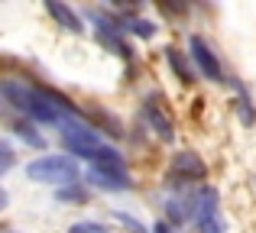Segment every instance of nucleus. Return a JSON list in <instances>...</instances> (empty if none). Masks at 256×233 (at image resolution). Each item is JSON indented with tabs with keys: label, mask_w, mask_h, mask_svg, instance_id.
Masks as SVG:
<instances>
[{
	"label": "nucleus",
	"mask_w": 256,
	"mask_h": 233,
	"mask_svg": "<svg viewBox=\"0 0 256 233\" xmlns=\"http://www.w3.org/2000/svg\"><path fill=\"white\" fill-rule=\"evenodd\" d=\"M194 224L198 233H224V221H220V198L214 188H201L194 195Z\"/></svg>",
	"instance_id": "3"
},
{
	"label": "nucleus",
	"mask_w": 256,
	"mask_h": 233,
	"mask_svg": "<svg viewBox=\"0 0 256 233\" xmlns=\"http://www.w3.org/2000/svg\"><path fill=\"white\" fill-rule=\"evenodd\" d=\"M140 117L146 120V126H150L152 133H156V139H162V143H172L175 139V123H172V117L166 114V107L159 101H146L143 110H140Z\"/></svg>",
	"instance_id": "6"
},
{
	"label": "nucleus",
	"mask_w": 256,
	"mask_h": 233,
	"mask_svg": "<svg viewBox=\"0 0 256 233\" xmlns=\"http://www.w3.org/2000/svg\"><path fill=\"white\" fill-rule=\"evenodd\" d=\"M10 165H13V149L6 143H0V175H4Z\"/></svg>",
	"instance_id": "17"
},
{
	"label": "nucleus",
	"mask_w": 256,
	"mask_h": 233,
	"mask_svg": "<svg viewBox=\"0 0 256 233\" xmlns=\"http://www.w3.org/2000/svg\"><path fill=\"white\" fill-rule=\"evenodd\" d=\"M13 133H16V136H23L30 146H42V136H39L30 123H16V126H13Z\"/></svg>",
	"instance_id": "15"
},
{
	"label": "nucleus",
	"mask_w": 256,
	"mask_h": 233,
	"mask_svg": "<svg viewBox=\"0 0 256 233\" xmlns=\"http://www.w3.org/2000/svg\"><path fill=\"white\" fill-rule=\"evenodd\" d=\"M62 143H65V149H72V156L88 159L100 146V133L94 130V126H88V123H65Z\"/></svg>",
	"instance_id": "4"
},
{
	"label": "nucleus",
	"mask_w": 256,
	"mask_h": 233,
	"mask_svg": "<svg viewBox=\"0 0 256 233\" xmlns=\"http://www.w3.org/2000/svg\"><path fill=\"white\" fill-rule=\"evenodd\" d=\"M166 58H169L172 71H178V78H182L185 84H192V81H194V68H192V62L185 58V52H178V49H166Z\"/></svg>",
	"instance_id": "12"
},
{
	"label": "nucleus",
	"mask_w": 256,
	"mask_h": 233,
	"mask_svg": "<svg viewBox=\"0 0 256 233\" xmlns=\"http://www.w3.org/2000/svg\"><path fill=\"white\" fill-rule=\"evenodd\" d=\"M253 185H256V175H253Z\"/></svg>",
	"instance_id": "23"
},
{
	"label": "nucleus",
	"mask_w": 256,
	"mask_h": 233,
	"mask_svg": "<svg viewBox=\"0 0 256 233\" xmlns=\"http://www.w3.org/2000/svg\"><path fill=\"white\" fill-rule=\"evenodd\" d=\"M46 10L52 13V16L62 23V29H72V32H84V26H82V16H78L72 6H65V3H58V0H46Z\"/></svg>",
	"instance_id": "10"
},
{
	"label": "nucleus",
	"mask_w": 256,
	"mask_h": 233,
	"mask_svg": "<svg viewBox=\"0 0 256 233\" xmlns=\"http://www.w3.org/2000/svg\"><path fill=\"white\" fill-rule=\"evenodd\" d=\"M88 162L94 165V172H110V175H126V165H124V156H120L114 146H104L100 143L98 149L88 156Z\"/></svg>",
	"instance_id": "8"
},
{
	"label": "nucleus",
	"mask_w": 256,
	"mask_h": 233,
	"mask_svg": "<svg viewBox=\"0 0 256 233\" xmlns=\"http://www.w3.org/2000/svg\"><path fill=\"white\" fill-rule=\"evenodd\" d=\"M94 26H98V39L107 45V49H114V55L130 58V45H126L124 39L117 36V26H114V23H107V19H100V16H98V23H94Z\"/></svg>",
	"instance_id": "9"
},
{
	"label": "nucleus",
	"mask_w": 256,
	"mask_h": 233,
	"mask_svg": "<svg viewBox=\"0 0 256 233\" xmlns=\"http://www.w3.org/2000/svg\"><path fill=\"white\" fill-rule=\"evenodd\" d=\"M88 182L100 191H126L130 188V178L126 175H110V172H88Z\"/></svg>",
	"instance_id": "11"
},
{
	"label": "nucleus",
	"mask_w": 256,
	"mask_h": 233,
	"mask_svg": "<svg viewBox=\"0 0 256 233\" xmlns=\"http://www.w3.org/2000/svg\"><path fill=\"white\" fill-rule=\"evenodd\" d=\"M4 204H6V195H4V191H0V208H4Z\"/></svg>",
	"instance_id": "21"
},
{
	"label": "nucleus",
	"mask_w": 256,
	"mask_h": 233,
	"mask_svg": "<svg viewBox=\"0 0 256 233\" xmlns=\"http://www.w3.org/2000/svg\"><path fill=\"white\" fill-rule=\"evenodd\" d=\"M152 233H172V227H169V224H156V227H152Z\"/></svg>",
	"instance_id": "20"
},
{
	"label": "nucleus",
	"mask_w": 256,
	"mask_h": 233,
	"mask_svg": "<svg viewBox=\"0 0 256 233\" xmlns=\"http://www.w3.org/2000/svg\"><path fill=\"white\" fill-rule=\"evenodd\" d=\"M124 29H130L133 36H140V39H152L156 36V23H152V19H143V16H126Z\"/></svg>",
	"instance_id": "13"
},
{
	"label": "nucleus",
	"mask_w": 256,
	"mask_h": 233,
	"mask_svg": "<svg viewBox=\"0 0 256 233\" xmlns=\"http://www.w3.org/2000/svg\"><path fill=\"white\" fill-rule=\"evenodd\" d=\"M68 233H107L104 224H94V221H82V224H72Z\"/></svg>",
	"instance_id": "16"
},
{
	"label": "nucleus",
	"mask_w": 256,
	"mask_h": 233,
	"mask_svg": "<svg viewBox=\"0 0 256 233\" xmlns=\"http://www.w3.org/2000/svg\"><path fill=\"white\" fill-rule=\"evenodd\" d=\"M0 233H13V230H6V227H0Z\"/></svg>",
	"instance_id": "22"
},
{
	"label": "nucleus",
	"mask_w": 256,
	"mask_h": 233,
	"mask_svg": "<svg viewBox=\"0 0 256 233\" xmlns=\"http://www.w3.org/2000/svg\"><path fill=\"white\" fill-rule=\"evenodd\" d=\"M117 221L124 224V227H130L133 233H146V227H143V224H136V221H133L130 214H117Z\"/></svg>",
	"instance_id": "19"
},
{
	"label": "nucleus",
	"mask_w": 256,
	"mask_h": 233,
	"mask_svg": "<svg viewBox=\"0 0 256 233\" xmlns=\"http://www.w3.org/2000/svg\"><path fill=\"white\" fill-rule=\"evenodd\" d=\"M58 198H62V201H84V191L82 188H62Z\"/></svg>",
	"instance_id": "18"
},
{
	"label": "nucleus",
	"mask_w": 256,
	"mask_h": 233,
	"mask_svg": "<svg viewBox=\"0 0 256 233\" xmlns=\"http://www.w3.org/2000/svg\"><path fill=\"white\" fill-rule=\"evenodd\" d=\"M0 94L20 114H26L30 120H36V123H58V117H62L56 110V104L49 101V91L46 88H32L26 81H0Z\"/></svg>",
	"instance_id": "1"
},
{
	"label": "nucleus",
	"mask_w": 256,
	"mask_h": 233,
	"mask_svg": "<svg viewBox=\"0 0 256 233\" xmlns=\"http://www.w3.org/2000/svg\"><path fill=\"white\" fill-rule=\"evenodd\" d=\"M172 175L182 178V182H204V178H208V165H204L201 156L182 149V152L172 156Z\"/></svg>",
	"instance_id": "7"
},
{
	"label": "nucleus",
	"mask_w": 256,
	"mask_h": 233,
	"mask_svg": "<svg viewBox=\"0 0 256 233\" xmlns=\"http://www.w3.org/2000/svg\"><path fill=\"white\" fill-rule=\"evenodd\" d=\"M188 49H192V62H194V68H198L201 75L211 78V81H224V68H220L218 55L211 52V45H208L204 39H201V36H192Z\"/></svg>",
	"instance_id": "5"
},
{
	"label": "nucleus",
	"mask_w": 256,
	"mask_h": 233,
	"mask_svg": "<svg viewBox=\"0 0 256 233\" xmlns=\"http://www.w3.org/2000/svg\"><path fill=\"white\" fill-rule=\"evenodd\" d=\"M237 91H240V94H237V101H234V104H237V114H240V120H244L246 126H253L256 123V110H253L250 97H246V91L240 88V84H237Z\"/></svg>",
	"instance_id": "14"
},
{
	"label": "nucleus",
	"mask_w": 256,
	"mask_h": 233,
	"mask_svg": "<svg viewBox=\"0 0 256 233\" xmlns=\"http://www.w3.org/2000/svg\"><path fill=\"white\" fill-rule=\"evenodd\" d=\"M26 175L42 185H75L78 182V165L68 156H42L26 165Z\"/></svg>",
	"instance_id": "2"
}]
</instances>
